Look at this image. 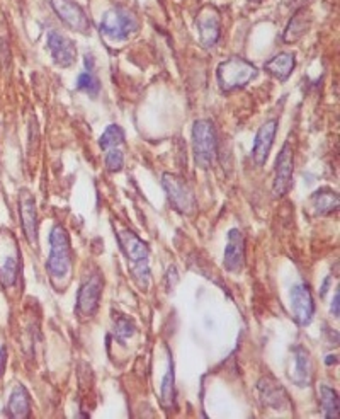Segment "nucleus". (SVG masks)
<instances>
[{
	"label": "nucleus",
	"instance_id": "obj_4",
	"mask_svg": "<svg viewBox=\"0 0 340 419\" xmlns=\"http://www.w3.org/2000/svg\"><path fill=\"white\" fill-rule=\"evenodd\" d=\"M192 154L199 169H211L218 157V136L213 121L198 120L192 125Z\"/></svg>",
	"mask_w": 340,
	"mask_h": 419
},
{
	"label": "nucleus",
	"instance_id": "obj_16",
	"mask_svg": "<svg viewBox=\"0 0 340 419\" xmlns=\"http://www.w3.org/2000/svg\"><path fill=\"white\" fill-rule=\"evenodd\" d=\"M277 135V120H267L262 123L258 128L257 135L254 139V148H252V159L257 166H264L267 162L271 148L274 145V140Z\"/></svg>",
	"mask_w": 340,
	"mask_h": 419
},
{
	"label": "nucleus",
	"instance_id": "obj_10",
	"mask_svg": "<svg viewBox=\"0 0 340 419\" xmlns=\"http://www.w3.org/2000/svg\"><path fill=\"white\" fill-rule=\"evenodd\" d=\"M293 170H294V155L293 147L290 142H286L281 148L279 155L276 159L274 168V184H272V191L274 196L281 198L290 191L291 183H293Z\"/></svg>",
	"mask_w": 340,
	"mask_h": 419
},
{
	"label": "nucleus",
	"instance_id": "obj_28",
	"mask_svg": "<svg viewBox=\"0 0 340 419\" xmlns=\"http://www.w3.org/2000/svg\"><path fill=\"white\" fill-rule=\"evenodd\" d=\"M124 168V154L120 147L109 148L106 152V169L109 172H120Z\"/></svg>",
	"mask_w": 340,
	"mask_h": 419
},
{
	"label": "nucleus",
	"instance_id": "obj_2",
	"mask_svg": "<svg viewBox=\"0 0 340 419\" xmlns=\"http://www.w3.org/2000/svg\"><path fill=\"white\" fill-rule=\"evenodd\" d=\"M258 75V69L252 62L234 55L218 65L216 79L218 85L223 92H234L247 87L255 77Z\"/></svg>",
	"mask_w": 340,
	"mask_h": 419
},
{
	"label": "nucleus",
	"instance_id": "obj_18",
	"mask_svg": "<svg viewBox=\"0 0 340 419\" xmlns=\"http://www.w3.org/2000/svg\"><path fill=\"white\" fill-rule=\"evenodd\" d=\"M7 414L14 419H26L31 414V395L24 385L17 384L12 389L7 404Z\"/></svg>",
	"mask_w": 340,
	"mask_h": 419
},
{
	"label": "nucleus",
	"instance_id": "obj_19",
	"mask_svg": "<svg viewBox=\"0 0 340 419\" xmlns=\"http://www.w3.org/2000/svg\"><path fill=\"white\" fill-rule=\"evenodd\" d=\"M313 213L325 217L339 210V195L330 188H319L310 198Z\"/></svg>",
	"mask_w": 340,
	"mask_h": 419
},
{
	"label": "nucleus",
	"instance_id": "obj_25",
	"mask_svg": "<svg viewBox=\"0 0 340 419\" xmlns=\"http://www.w3.org/2000/svg\"><path fill=\"white\" fill-rule=\"evenodd\" d=\"M114 337L117 339V343L124 344V341L129 339V337L135 336L136 332V324L131 321V319L126 317L123 314L114 315Z\"/></svg>",
	"mask_w": 340,
	"mask_h": 419
},
{
	"label": "nucleus",
	"instance_id": "obj_9",
	"mask_svg": "<svg viewBox=\"0 0 340 419\" xmlns=\"http://www.w3.org/2000/svg\"><path fill=\"white\" fill-rule=\"evenodd\" d=\"M50 3L58 19L64 22L66 28L80 33V35L91 33V19L85 14L82 6L77 3L75 0H50Z\"/></svg>",
	"mask_w": 340,
	"mask_h": 419
},
{
	"label": "nucleus",
	"instance_id": "obj_30",
	"mask_svg": "<svg viewBox=\"0 0 340 419\" xmlns=\"http://www.w3.org/2000/svg\"><path fill=\"white\" fill-rule=\"evenodd\" d=\"M6 362H7V350L6 348H0V375H2L3 368H6Z\"/></svg>",
	"mask_w": 340,
	"mask_h": 419
},
{
	"label": "nucleus",
	"instance_id": "obj_3",
	"mask_svg": "<svg viewBox=\"0 0 340 419\" xmlns=\"http://www.w3.org/2000/svg\"><path fill=\"white\" fill-rule=\"evenodd\" d=\"M116 235L121 251L124 252L128 261L133 265V276H135V280L138 281L140 287L147 288L150 281L149 246H147V242H143V240L131 231H120Z\"/></svg>",
	"mask_w": 340,
	"mask_h": 419
},
{
	"label": "nucleus",
	"instance_id": "obj_15",
	"mask_svg": "<svg viewBox=\"0 0 340 419\" xmlns=\"http://www.w3.org/2000/svg\"><path fill=\"white\" fill-rule=\"evenodd\" d=\"M258 398L265 407L274 411H284L291 407V400L283 385H279L274 378H262L257 385Z\"/></svg>",
	"mask_w": 340,
	"mask_h": 419
},
{
	"label": "nucleus",
	"instance_id": "obj_24",
	"mask_svg": "<svg viewBox=\"0 0 340 419\" xmlns=\"http://www.w3.org/2000/svg\"><path fill=\"white\" fill-rule=\"evenodd\" d=\"M320 406L323 411L325 418L335 419L339 416V395L337 391L328 385H320Z\"/></svg>",
	"mask_w": 340,
	"mask_h": 419
},
{
	"label": "nucleus",
	"instance_id": "obj_22",
	"mask_svg": "<svg viewBox=\"0 0 340 419\" xmlns=\"http://www.w3.org/2000/svg\"><path fill=\"white\" fill-rule=\"evenodd\" d=\"M17 276H19V251L14 247L10 254H7L0 262V283L3 287H12Z\"/></svg>",
	"mask_w": 340,
	"mask_h": 419
},
{
	"label": "nucleus",
	"instance_id": "obj_31",
	"mask_svg": "<svg viewBox=\"0 0 340 419\" xmlns=\"http://www.w3.org/2000/svg\"><path fill=\"white\" fill-rule=\"evenodd\" d=\"M335 362H337V358H335V357H334V358H332V357H328V358H327V363H328V365H330V363H335Z\"/></svg>",
	"mask_w": 340,
	"mask_h": 419
},
{
	"label": "nucleus",
	"instance_id": "obj_17",
	"mask_svg": "<svg viewBox=\"0 0 340 419\" xmlns=\"http://www.w3.org/2000/svg\"><path fill=\"white\" fill-rule=\"evenodd\" d=\"M294 370L291 373L298 387H310L313 384V362L310 351L305 346H294Z\"/></svg>",
	"mask_w": 340,
	"mask_h": 419
},
{
	"label": "nucleus",
	"instance_id": "obj_1",
	"mask_svg": "<svg viewBox=\"0 0 340 419\" xmlns=\"http://www.w3.org/2000/svg\"><path fill=\"white\" fill-rule=\"evenodd\" d=\"M46 271L51 283L60 290L65 288L72 273V246L65 227L55 225L50 233V256H48Z\"/></svg>",
	"mask_w": 340,
	"mask_h": 419
},
{
	"label": "nucleus",
	"instance_id": "obj_23",
	"mask_svg": "<svg viewBox=\"0 0 340 419\" xmlns=\"http://www.w3.org/2000/svg\"><path fill=\"white\" fill-rule=\"evenodd\" d=\"M160 402L165 409L173 407L176 402V372H173V359L169 353V366L165 372L164 378H162L160 385Z\"/></svg>",
	"mask_w": 340,
	"mask_h": 419
},
{
	"label": "nucleus",
	"instance_id": "obj_29",
	"mask_svg": "<svg viewBox=\"0 0 340 419\" xmlns=\"http://www.w3.org/2000/svg\"><path fill=\"white\" fill-rule=\"evenodd\" d=\"M339 300H340V292L335 290V296H334V300H332V307H330V312H332V315H335V317H339V312H340Z\"/></svg>",
	"mask_w": 340,
	"mask_h": 419
},
{
	"label": "nucleus",
	"instance_id": "obj_12",
	"mask_svg": "<svg viewBox=\"0 0 340 419\" xmlns=\"http://www.w3.org/2000/svg\"><path fill=\"white\" fill-rule=\"evenodd\" d=\"M46 44L53 62L57 63L58 66H62V69H70V66L77 62L75 43L70 38H66L65 35H62L60 31L51 29V31L48 33Z\"/></svg>",
	"mask_w": 340,
	"mask_h": 419
},
{
	"label": "nucleus",
	"instance_id": "obj_7",
	"mask_svg": "<svg viewBox=\"0 0 340 419\" xmlns=\"http://www.w3.org/2000/svg\"><path fill=\"white\" fill-rule=\"evenodd\" d=\"M162 186H164L167 198L172 208L179 211L180 215H192L196 211V196L192 189L187 186L186 181L180 179L176 174H164L162 177Z\"/></svg>",
	"mask_w": 340,
	"mask_h": 419
},
{
	"label": "nucleus",
	"instance_id": "obj_6",
	"mask_svg": "<svg viewBox=\"0 0 340 419\" xmlns=\"http://www.w3.org/2000/svg\"><path fill=\"white\" fill-rule=\"evenodd\" d=\"M104 288V280L99 273H92L80 287L79 295H77L75 314L79 319L87 321L97 314L99 305H101V295Z\"/></svg>",
	"mask_w": 340,
	"mask_h": 419
},
{
	"label": "nucleus",
	"instance_id": "obj_20",
	"mask_svg": "<svg viewBox=\"0 0 340 419\" xmlns=\"http://www.w3.org/2000/svg\"><path fill=\"white\" fill-rule=\"evenodd\" d=\"M296 66V58L293 53H277L271 60L265 62L264 69L279 82H286Z\"/></svg>",
	"mask_w": 340,
	"mask_h": 419
},
{
	"label": "nucleus",
	"instance_id": "obj_27",
	"mask_svg": "<svg viewBox=\"0 0 340 419\" xmlns=\"http://www.w3.org/2000/svg\"><path fill=\"white\" fill-rule=\"evenodd\" d=\"M308 26H310V22L306 21L305 10L298 12L296 16L291 19L286 33H284V39H286V43H294L298 38H301V36L308 31Z\"/></svg>",
	"mask_w": 340,
	"mask_h": 419
},
{
	"label": "nucleus",
	"instance_id": "obj_8",
	"mask_svg": "<svg viewBox=\"0 0 340 419\" xmlns=\"http://www.w3.org/2000/svg\"><path fill=\"white\" fill-rule=\"evenodd\" d=\"M196 29L199 35V43L206 50H211L221 38V17L216 7L205 6L199 9L194 19Z\"/></svg>",
	"mask_w": 340,
	"mask_h": 419
},
{
	"label": "nucleus",
	"instance_id": "obj_21",
	"mask_svg": "<svg viewBox=\"0 0 340 419\" xmlns=\"http://www.w3.org/2000/svg\"><path fill=\"white\" fill-rule=\"evenodd\" d=\"M92 66H94V60H92L91 55H87L85 57V70L77 79V89L95 99L99 96V92H101V82H99Z\"/></svg>",
	"mask_w": 340,
	"mask_h": 419
},
{
	"label": "nucleus",
	"instance_id": "obj_14",
	"mask_svg": "<svg viewBox=\"0 0 340 419\" xmlns=\"http://www.w3.org/2000/svg\"><path fill=\"white\" fill-rule=\"evenodd\" d=\"M19 211L26 239L31 246H36L38 244V210H36L35 196L29 191H26V189L19 196Z\"/></svg>",
	"mask_w": 340,
	"mask_h": 419
},
{
	"label": "nucleus",
	"instance_id": "obj_26",
	"mask_svg": "<svg viewBox=\"0 0 340 419\" xmlns=\"http://www.w3.org/2000/svg\"><path fill=\"white\" fill-rule=\"evenodd\" d=\"M123 143H124V132L123 128L117 125L107 126L104 133L101 135V139H99V147H101L104 152L109 150V148L121 147Z\"/></svg>",
	"mask_w": 340,
	"mask_h": 419
},
{
	"label": "nucleus",
	"instance_id": "obj_13",
	"mask_svg": "<svg viewBox=\"0 0 340 419\" xmlns=\"http://www.w3.org/2000/svg\"><path fill=\"white\" fill-rule=\"evenodd\" d=\"M245 265V239L240 229H232L227 235L223 266L227 271L240 273Z\"/></svg>",
	"mask_w": 340,
	"mask_h": 419
},
{
	"label": "nucleus",
	"instance_id": "obj_11",
	"mask_svg": "<svg viewBox=\"0 0 340 419\" xmlns=\"http://www.w3.org/2000/svg\"><path fill=\"white\" fill-rule=\"evenodd\" d=\"M291 312L298 326L305 328L315 315V300L306 283H296L291 288Z\"/></svg>",
	"mask_w": 340,
	"mask_h": 419
},
{
	"label": "nucleus",
	"instance_id": "obj_5",
	"mask_svg": "<svg viewBox=\"0 0 340 419\" xmlns=\"http://www.w3.org/2000/svg\"><path fill=\"white\" fill-rule=\"evenodd\" d=\"M138 29L140 22L136 16L124 7H113V9L106 10L102 14L101 26H99L101 35L116 43L128 42L133 35L138 33Z\"/></svg>",
	"mask_w": 340,
	"mask_h": 419
}]
</instances>
